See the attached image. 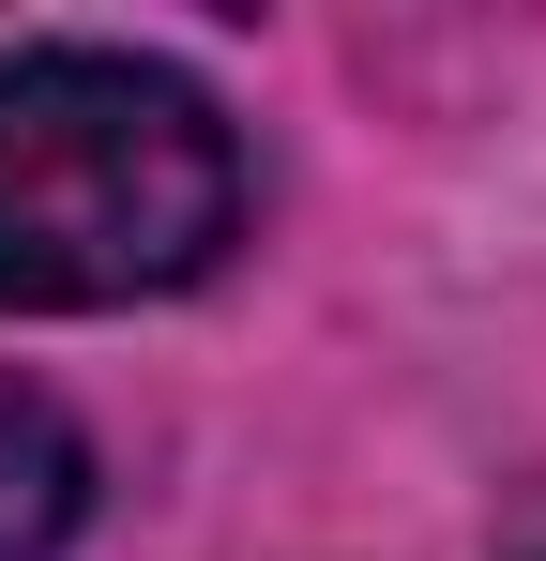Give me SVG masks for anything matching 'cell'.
Returning a JSON list of instances; mask_svg holds the SVG:
<instances>
[{"label":"cell","mask_w":546,"mask_h":561,"mask_svg":"<svg viewBox=\"0 0 546 561\" xmlns=\"http://www.w3.org/2000/svg\"><path fill=\"white\" fill-rule=\"evenodd\" d=\"M243 243L228 106L137 46H15L0 61V304L106 319L168 304Z\"/></svg>","instance_id":"1"},{"label":"cell","mask_w":546,"mask_h":561,"mask_svg":"<svg viewBox=\"0 0 546 561\" xmlns=\"http://www.w3.org/2000/svg\"><path fill=\"white\" fill-rule=\"evenodd\" d=\"M77 516H91V440L61 425L46 379L0 365V561H61Z\"/></svg>","instance_id":"2"}]
</instances>
